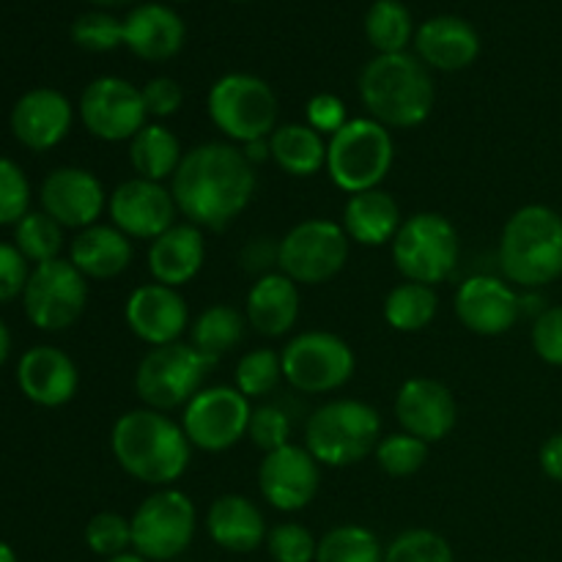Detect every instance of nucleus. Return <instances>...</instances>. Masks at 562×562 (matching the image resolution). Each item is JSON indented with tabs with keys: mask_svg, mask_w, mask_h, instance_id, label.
Segmentation results:
<instances>
[{
	"mask_svg": "<svg viewBox=\"0 0 562 562\" xmlns=\"http://www.w3.org/2000/svg\"><path fill=\"white\" fill-rule=\"evenodd\" d=\"M16 384L22 395L44 409L69 404L80 387V373L71 357L55 346H33L16 366Z\"/></svg>",
	"mask_w": 562,
	"mask_h": 562,
	"instance_id": "23",
	"label": "nucleus"
},
{
	"mask_svg": "<svg viewBox=\"0 0 562 562\" xmlns=\"http://www.w3.org/2000/svg\"><path fill=\"white\" fill-rule=\"evenodd\" d=\"M104 562H148V560L140 558V554H137V552H124V554H119V558H110V560H104Z\"/></svg>",
	"mask_w": 562,
	"mask_h": 562,
	"instance_id": "54",
	"label": "nucleus"
},
{
	"mask_svg": "<svg viewBox=\"0 0 562 562\" xmlns=\"http://www.w3.org/2000/svg\"><path fill=\"white\" fill-rule=\"evenodd\" d=\"M14 245L36 267L55 261L64 250V225L55 223L47 212H27L14 225Z\"/></svg>",
	"mask_w": 562,
	"mask_h": 562,
	"instance_id": "37",
	"label": "nucleus"
},
{
	"mask_svg": "<svg viewBox=\"0 0 562 562\" xmlns=\"http://www.w3.org/2000/svg\"><path fill=\"white\" fill-rule=\"evenodd\" d=\"M366 36L379 55L406 53L415 38V22L401 0H376L366 14Z\"/></svg>",
	"mask_w": 562,
	"mask_h": 562,
	"instance_id": "35",
	"label": "nucleus"
},
{
	"mask_svg": "<svg viewBox=\"0 0 562 562\" xmlns=\"http://www.w3.org/2000/svg\"><path fill=\"white\" fill-rule=\"evenodd\" d=\"M538 467L549 481L562 483V431L543 439L541 450H538Z\"/></svg>",
	"mask_w": 562,
	"mask_h": 562,
	"instance_id": "51",
	"label": "nucleus"
},
{
	"mask_svg": "<svg viewBox=\"0 0 562 562\" xmlns=\"http://www.w3.org/2000/svg\"><path fill=\"white\" fill-rule=\"evenodd\" d=\"M382 437L379 412L357 398L327 401L305 423V448L318 464L333 470L366 461Z\"/></svg>",
	"mask_w": 562,
	"mask_h": 562,
	"instance_id": "5",
	"label": "nucleus"
},
{
	"mask_svg": "<svg viewBox=\"0 0 562 562\" xmlns=\"http://www.w3.org/2000/svg\"><path fill=\"white\" fill-rule=\"evenodd\" d=\"M214 366L217 360L198 351L192 344L176 340L168 346H154L137 362L135 393L148 409L173 412L201 393Z\"/></svg>",
	"mask_w": 562,
	"mask_h": 562,
	"instance_id": "7",
	"label": "nucleus"
},
{
	"mask_svg": "<svg viewBox=\"0 0 562 562\" xmlns=\"http://www.w3.org/2000/svg\"><path fill=\"white\" fill-rule=\"evenodd\" d=\"M206 532L214 547L231 554H250L267 543V519L250 497L223 494L206 510Z\"/></svg>",
	"mask_w": 562,
	"mask_h": 562,
	"instance_id": "27",
	"label": "nucleus"
},
{
	"mask_svg": "<svg viewBox=\"0 0 562 562\" xmlns=\"http://www.w3.org/2000/svg\"><path fill=\"white\" fill-rule=\"evenodd\" d=\"M170 181L179 214L201 231L228 228L250 206L258 187L256 165L239 146L223 140L190 148Z\"/></svg>",
	"mask_w": 562,
	"mask_h": 562,
	"instance_id": "1",
	"label": "nucleus"
},
{
	"mask_svg": "<svg viewBox=\"0 0 562 562\" xmlns=\"http://www.w3.org/2000/svg\"><path fill=\"white\" fill-rule=\"evenodd\" d=\"M241 151H245V157L250 159L252 165L267 162V159H272V151H269V137H267V140L245 143V146H241Z\"/></svg>",
	"mask_w": 562,
	"mask_h": 562,
	"instance_id": "52",
	"label": "nucleus"
},
{
	"mask_svg": "<svg viewBox=\"0 0 562 562\" xmlns=\"http://www.w3.org/2000/svg\"><path fill=\"white\" fill-rule=\"evenodd\" d=\"M393 162V132L373 119H349V124L327 140V176L346 195L379 190Z\"/></svg>",
	"mask_w": 562,
	"mask_h": 562,
	"instance_id": "6",
	"label": "nucleus"
},
{
	"mask_svg": "<svg viewBox=\"0 0 562 562\" xmlns=\"http://www.w3.org/2000/svg\"><path fill=\"white\" fill-rule=\"evenodd\" d=\"M31 209V184L14 159L0 157V225H16Z\"/></svg>",
	"mask_w": 562,
	"mask_h": 562,
	"instance_id": "44",
	"label": "nucleus"
},
{
	"mask_svg": "<svg viewBox=\"0 0 562 562\" xmlns=\"http://www.w3.org/2000/svg\"><path fill=\"white\" fill-rule=\"evenodd\" d=\"M459 322L481 338L510 333L521 316V296L514 285L494 274H475L459 285L453 300Z\"/></svg>",
	"mask_w": 562,
	"mask_h": 562,
	"instance_id": "18",
	"label": "nucleus"
},
{
	"mask_svg": "<svg viewBox=\"0 0 562 562\" xmlns=\"http://www.w3.org/2000/svg\"><path fill=\"white\" fill-rule=\"evenodd\" d=\"M124 318L137 340L154 346L176 344L190 329V307L179 294L162 283H143L126 296Z\"/></svg>",
	"mask_w": 562,
	"mask_h": 562,
	"instance_id": "20",
	"label": "nucleus"
},
{
	"mask_svg": "<svg viewBox=\"0 0 562 562\" xmlns=\"http://www.w3.org/2000/svg\"><path fill=\"white\" fill-rule=\"evenodd\" d=\"M80 121L104 143H130L148 124L140 88L124 77H97L80 97Z\"/></svg>",
	"mask_w": 562,
	"mask_h": 562,
	"instance_id": "15",
	"label": "nucleus"
},
{
	"mask_svg": "<svg viewBox=\"0 0 562 562\" xmlns=\"http://www.w3.org/2000/svg\"><path fill=\"white\" fill-rule=\"evenodd\" d=\"M86 547L104 560L132 552V521L115 510L91 516L86 525Z\"/></svg>",
	"mask_w": 562,
	"mask_h": 562,
	"instance_id": "42",
	"label": "nucleus"
},
{
	"mask_svg": "<svg viewBox=\"0 0 562 562\" xmlns=\"http://www.w3.org/2000/svg\"><path fill=\"white\" fill-rule=\"evenodd\" d=\"M305 124L313 126L318 135L333 137L335 132L349 124V110H346L344 99L335 93H316L305 108Z\"/></svg>",
	"mask_w": 562,
	"mask_h": 562,
	"instance_id": "47",
	"label": "nucleus"
},
{
	"mask_svg": "<svg viewBox=\"0 0 562 562\" xmlns=\"http://www.w3.org/2000/svg\"><path fill=\"white\" fill-rule=\"evenodd\" d=\"M132 552L148 562L181 558L198 532V508L179 488H157L132 514Z\"/></svg>",
	"mask_w": 562,
	"mask_h": 562,
	"instance_id": "10",
	"label": "nucleus"
},
{
	"mask_svg": "<svg viewBox=\"0 0 562 562\" xmlns=\"http://www.w3.org/2000/svg\"><path fill=\"white\" fill-rule=\"evenodd\" d=\"M459 231L439 212L412 214L393 239V263L409 283L431 289L445 283L459 267Z\"/></svg>",
	"mask_w": 562,
	"mask_h": 562,
	"instance_id": "9",
	"label": "nucleus"
},
{
	"mask_svg": "<svg viewBox=\"0 0 562 562\" xmlns=\"http://www.w3.org/2000/svg\"><path fill=\"white\" fill-rule=\"evenodd\" d=\"M252 406L250 398L228 384L203 387L181 415V428L195 450L225 453L247 437Z\"/></svg>",
	"mask_w": 562,
	"mask_h": 562,
	"instance_id": "14",
	"label": "nucleus"
},
{
	"mask_svg": "<svg viewBox=\"0 0 562 562\" xmlns=\"http://www.w3.org/2000/svg\"><path fill=\"white\" fill-rule=\"evenodd\" d=\"M143 104H146L148 119H170L184 104V91L173 77H151L146 86L140 88Z\"/></svg>",
	"mask_w": 562,
	"mask_h": 562,
	"instance_id": "48",
	"label": "nucleus"
},
{
	"mask_svg": "<svg viewBox=\"0 0 562 562\" xmlns=\"http://www.w3.org/2000/svg\"><path fill=\"white\" fill-rule=\"evenodd\" d=\"M184 151L173 132L165 124H146L130 140V162L140 179L159 181L173 179Z\"/></svg>",
	"mask_w": 562,
	"mask_h": 562,
	"instance_id": "32",
	"label": "nucleus"
},
{
	"mask_svg": "<svg viewBox=\"0 0 562 562\" xmlns=\"http://www.w3.org/2000/svg\"><path fill=\"white\" fill-rule=\"evenodd\" d=\"M86 280V274L69 258H55L33 267L22 294L25 316L33 327L44 333H64L75 327L88 305Z\"/></svg>",
	"mask_w": 562,
	"mask_h": 562,
	"instance_id": "13",
	"label": "nucleus"
},
{
	"mask_svg": "<svg viewBox=\"0 0 562 562\" xmlns=\"http://www.w3.org/2000/svg\"><path fill=\"white\" fill-rule=\"evenodd\" d=\"M0 562H20V560H16L14 549H11L9 543H3V541H0Z\"/></svg>",
	"mask_w": 562,
	"mask_h": 562,
	"instance_id": "55",
	"label": "nucleus"
},
{
	"mask_svg": "<svg viewBox=\"0 0 562 562\" xmlns=\"http://www.w3.org/2000/svg\"><path fill=\"white\" fill-rule=\"evenodd\" d=\"M247 437L263 453H272V450L285 448L291 445V420L280 406L261 404L252 406L250 426H247Z\"/></svg>",
	"mask_w": 562,
	"mask_h": 562,
	"instance_id": "45",
	"label": "nucleus"
},
{
	"mask_svg": "<svg viewBox=\"0 0 562 562\" xmlns=\"http://www.w3.org/2000/svg\"><path fill=\"white\" fill-rule=\"evenodd\" d=\"M300 285L283 272L263 274L247 291L245 318L263 338H283L300 322Z\"/></svg>",
	"mask_w": 562,
	"mask_h": 562,
	"instance_id": "28",
	"label": "nucleus"
},
{
	"mask_svg": "<svg viewBox=\"0 0 562 562\" xmlns=\"http://www.w3.org/2000/svg\"><path fill=\"white\" fill-rule=\"evenodd\" d=\"M349 245L351 239L340 223L324 217L302 220L280 239L278 269L296 285H322L346 267Z\"/></svg>",
	"mask_w": 562,
	"mask_h": 562,
	"instance_id": "12",
	"label": "nucleus"
},
{
	"mask_svg": "<svg viewBox=\"0 0 562 562\" xmlns=\"http://www.w3.org/2000/svg\"><path fill=\"white\" fill-rule=\"evenodd\" d=\"M395 420L412 437L434 445L450 437L459 423V404L448 384L428 376L406 379L395 395Z\"/></svg>",
	"mask_w": 562,
	"mask_h": 562,
	"instance_id": "19",
	"label": "nucleus"
},
{
	"mask_svg": "<svg viewBox=\"0 0 562 562\" xmlns=\"http://www.w3.org/2000/svg\"><path fill=\"white\" fill-rule=\"evenodd\" d=\"M532 349H536L538 360L547 366L562 368V305L543 307L532 322Z\"/></svg>",
	"mask_w": 562,
	"mask_h": 562,
	"instance_id": "46",
	"label": "nucleus"
},
{
	"mask_svg": "<svg viewBox=\"0 0 562 562\" xmlns=\"http://www.w3.org/2000/svg\"><path fill=\"white\" fill-rule=\"evenodd\" d=\"M206 113L234 146L267 140L278 130V97L272 86L245 71H231L209 88Z\"/></svg>",
	"mask_w": 562,
	"mask_h": 562,
	"instance_id": "8",
	"label": "nucleus"
},
{
	"mask_svg": "<svg viewBox=\"0 0 562 562\" xmlns=\"http://www.w3.org/2000/svg\"><path fill=\"white\" fill-rule=\"evenodd\" d=\"M401 206L390 192L368 190L349 195L344 206V231L362 247H382L395 239L401 228Z\"/></svg>",
	"mask_w": 562,
	"mask_h": 562,
	"instance_id": "30",
	"label": "nucleus"
},
{
	"mask_svg": "<svg viewBox=\"0 0 562 562\" xmlns=\"http://www.w3.org/2000/svg\"><path fill=\"white\" fill-rule=\"evenodd\" d=\"M241 267L245 272L263 278V274H272V269L278 267L280 258V241H274L272 236H256V239L247 241L241 247Z\"/></svg>",
	"mask_w": 562,
	"mask_h": 562,
	"instance_id": "50",
	"label": "nucleus"
},
{
	"mask_svg": "<svg viewBox=\"0 0 562 562\" xmlns=\"http://www.w3.org/2000/svg\"><path fill=\"white\" fill-rule=\"evenodd\" d=\"M499 269L510 285L538 291L562 278V214L543 203L516 209L499 234Z\"/></svg>",
	"mask_w": 562,
	"mask_h": 562,
	"instance_id": "4",
	"label": "nucleus"
},
{
	"mask_svg": "<svg viewBox=\"0 0 562 562\" xmlns=\"http://www.w3.org/2000/svg\"><path fill=\"white\" fill-rule=\"evenodd\" d=\"M88 3L104 5V9H113V5H130L132 0H88Z\"/></svg>",
	"mask_w": 562,
	"mask_h": 562,
	"instance_id": "56",
	"label": "nucleus"
},
{
	"mask_svg": "<svg viewBox=\"0 0 562 562\" xmlns=\"http://www.w3.org/2000/svg\"><path fill=\"white\" fill-rule=\"evenodd\" d=\"M108 214L115 228L130 239L154 241L165 231L173 228L179 209H176L173 192L168 187L135 176V179L121 181L110 192Z\"/></svg>",
	"mask_w": 562,
	"mask_h": 562,
	"instance_id": "17",
	"label": "nucleus"
},
{
	"mask_svg": "<svg viewBox=\"0 0 562 562\" xmlns=\"http://www.w3.org/2000/svg\"><path fill=\"white\" fill-rule=\"evenodd\" d=\"M102 181L86 168H58L42 184V212L64 228H91L108 209Z\"/></svg>",
	"mask_w": 562,
	"mask_h": 562,
	"instance_id": "21",
	"label": "nucleus"
},
{
	"mask_svg": "<svg viewBox=\"0 0 562 562\" xmlns=\"http://www.w3.org/2000/svg\"><path fill=\"white\" fill-rule=\"evenodd\" d=\"M384 562H456V554L448 538L426 527H415L384 547Z\"/></svg>",
	"mask_w": 562,
	"mask_h": 562,
	"instance_id": "40",
	"label": "nucleus"
},
{
	"mask_svg": "<svg viewBox=\"0 0 562 562\" xmlns=\"http://www.w3.org/2000/svg\"><path fill=\"white\" fill-rule=\"evenodd\" d=\"M135 258L132 239L115 225H91L77 231L69 245V261L91 280H110L126 272Z\"/></svg>",
	"mask_w": 562,
	"mask_h": 562,
	"instance_id": "29",
	"label": "nucleus"
},
{
	"mask_svg": "<svg viewBox=\"0 0 562 562\" xmlns=\"http://www.w3.org/2000/svg\"><path fill=\"white\" fill-rule=\"evenodd\" d=\"M110 450L121 470L137 483L170 488L192 461V445L181 423L157 409H130L113 423Z\"/></svg>",
	"mask_w": 562,
	"mask_h": 562,
	"instance_id": "2",
	"label": "nucleus"
},
{
	"mask_svg": "<svg viewBox=\"0 0 562 562\" xmlns=\"http://www.w3.org/2000/svg\"><path fill=\"white\" fill-rule=\"evenodd\" d=\"M283 379L307 395L335 393L355 376V349L340 335L324 329H307L285 344L280 351Z\"/></svg>",
	"mask_w": 562,
	"mask_h": 562,
	"instance_id": "11",
	"label": "nucleus"
},
{
	"mask_svg": "<svg viewBox=\"0 0 562 562\" xmlns=\"http://www.w3.org/2000/svg\"><path fill=\"white\" fill-rule=\"evenodd\" d=\"M316 562H384V547L362 525H338L318 538Z\"/></svg>",
	"mask_w": 562,
	"mask_h": 562,
	"instance_id": "36",
	"label": "nucleus"
},
{
	"mask_svg": "<svg viewBox=\"0 0 562 562\" xmlns=\"http://www.w3.org/2000/svg\"><path fill=\"white\" fill-rule=\"evenodd\" d=\"M187 27L173 9L162 3H143L124 16V47L140 60L162 64L184 47Z\"/></svg>",
	"mask_w": 562,
	"mask_h": 562,
	"instance_id": "25",
	"label": "nucleus"
},
{
	"mask_svg": "<svg viewBox=\"0 0 562 562\" xmlns=\"http://www.w3.org/2000/svg\"><path fill=\"white\" fill-rule=\"evenodd\" d=\"M146 261L154 283L170 285V289L192 283L206 261L203 231L192 223H176L151 241Z\"/></svg>",
	"mask_w": 562,
	"mask_h": 562,
	"instance_id": "26",
	"label": "nucleus"
},
{
	"mask_svg": "<svg viewBox=\"0 0 562 562\" xmlns=\"http://www.w3.org/2000/svg\"><path fill=\"white\" fill-rule=\"evenodd\" d=\"M9 349H11V335L9 329H5V324L0 322V366L9 360Z\"/></svg>",
	"mask_w": 562,
	"mask_h": 562,
	"instance_id": "53",
	"label": "nucleus"
},
{
	"mask_svg": "<svg viewBox=\"0 0 562 562\" xmlns=\"http://www.w3.org/2000/svg\"><path fill=\"white\" fill-rule=\"evenodd\" d=\"M272 162L294 179H311L327 168V140L307 124H278L269 135Z\"/></svg>",
	"mask_w": 562,
	"mask_h": 562,
	"instance_id": "31",
	"label": "nucleus"
},
{
	"mask_svg": "<svg viewBox=\"0 0 562 562\" xmlns=\"http://www.w3.org/2000/svg\"><path fill=\"white\" fill-rule=\"evenodd\" d=\"M379 470L390 477H409L420 472L428 461V442L412 437V434H384L373 450Z\"/></svg>",
	"mask_w": 562,
	"mask_h": 562,
	"instance_id": "39",
	"label": "nucleus"
},
{
	"mask_svg": "<svg viewBox=\"0 0 562 562\" xmlns=\"http://www.w3.org/2000/svg\"><path fill=\"white\" fill-rule=\"evenodd\" d=\"M71 42L86 53H113L124 47V20L108 11H88L71 25Z\"/></svg>",
	"mask_w": 562,
	"mask_h": 562,
	"instance_id": "41",
	"label": "nucleus"
},
{
	"mask_svg": "<svg viewBox=\"0 0 562 562\" xmlns=\"http://www.w3.org/2000/svg\"><path fill=\"white\" fill-rule=\"evenodd\" d=\"M384 322L395 333H423L439 313L437 289L423 283H401L384 296Z\"/></svg>",
	"mask_w": 562,
	"mask_h": 562,
	"instance_id": "33",
	"label": "nucleus"
},
{
	"mask_svg": "<svg viewBox=\"0 0 562 562\" xmlns=\"http://www.w3.org/2000/svg\"><path fill=\"white\" fill-rule=\"evenodd\" d=\"M231 3H250V0H231Z\"/></svg>",
	"mask_w": 562,
	"mask_h": 562,
	"instance_id": "57",
	"label": "nucleus"
},
{
	"mask_svg": "<svg viewBox=\"0 0 562 562\" xmlns=\"http://www.w3.org/2000/svg\"><path fill=\"white\" fill-rule=\"evenodd\" d=\"M263 547L274 562H316L318 541L300 521H283L267 532Z\"/></svg>",
	"mask_w": 562,
	"mask_h": 562,
	"instance_id": "43",
	"label": "nucleus"
},
{
	"mask_svg": "<svg viewBox=\"0 0 562 562\" xmlns=\"http://www.w3.org/2000/svg\"><path fill=\"white\" fill-rule=\"evenodd\" d=\"M322 486V464L311 456L305 445H285V448L263 453L258 467V492L263 503L280 514L305 510L316 499Z\"/></svg>",
	"mask_w": 562,
	"mask_h": 562,
	"instance_id": "16",
	"label": "nucleus"
},
{
	"mask_svg": "<svg viewBox=\"0 0 562 562\" xmlns=\"http://www.w3.org/2000/svg\"><path fill=\"white\" fill-rule=\"evenodd\" d=\"M27 278H31L27 258L16 250V245L0 241V302L25 294Z\"/></svg>",
	"mask_w": 562,
	"mask_h": 562,
	"instance_id": "49",
	"label": "nucleus"
},
{
	"mask_svg": "<svg viewBox=\"0 0 562 562\" xmlns=\"http://www.w3.org/2000/svg\"><path fill=\"white\" fill-rule=\"evenodd\" d=\"M245 327V313L236 311L234 305H209L190 324V338L198 351L220 360V357L228 355L231 349H236L241 344Z\"/></svg>",
	"mask_w": 562,
	"mask_h": 562,
	"instance_id": "34",
	"label": "nucleus"
},
{
	"mask_svg": "<svg viewBox=\"0 0 562 562\" xmlns=\"http://www.w3.org/2000/svg\"><path fill=\"white\" fill-rule=\"evenodd\" d=\"M283 382V360L280 351L274 349H252L239 357L234 371V387L245 398H263L274 393L278 384Z\"/></svg>",
	"mask_w": 562,
	"mask_h": 562,
	"instance_id": "38",
	"label": "nucleus"
},
{
	"mask_svg": "<svg viewBox=\"0 0 562 562\" xmlns=\"http://www.w3.org/2000/svg\"><path fill=\"white\" fill-rule=\"evenodd\" d=\"M417 58L437 71H461L481 55V36L467 20L453 14L431 16L415 31Z\"/></svg>",
	"mask_w": 562,
	"mask_h": 562,
	"instance_id": "24",
	"label": "nucleus"
},
{
	"mask_svg": "<svg viewBox=\"0 0 562 562\" xmlns=\"http://www.w3.org/2000/svg\"><path fill=\"white\" fill-rule=\"evenodd\" d=\"M75 110L55 88H33L16 99L11 110V132L31 151L55 148L71 130Z\"/></svg>",
	"mask_w": 562,
	"mask_h": 562,
	"instance_id": "22",
	"label": "nucleus"
},
{
	"mask_svg": "<svg viewBox=\"0 0 562 562\" xmlns=\"http://www.w3.org/2000/svg\"><path fill=\"white\" fill-rule=\"evenodd\" d=\"M360 99L387 130H415L431 115L437 88L417 55H376L360 71Z\"/></svg>",
	"mask_w": 562,
	"mask_h": 562,
	"instance_id": "3",
	"label": "nucleus"
}]
</instances>
